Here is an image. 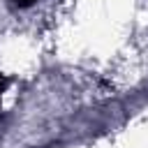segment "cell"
<instances>
[{
    "instance_id": "6da1fadb",
    "label": "cell",
    "mask_w": 148,
    "mask_h": 148,
    "mask_svg": "<svg viewBox=\"0 0 148 148\" xmlns=\"http://www.w3.org/2000/svg\"><path fill=\"white\" fill-rule=\"evenodd\" d=\"M37 0H14V5L18 7V9H28V7H32Z\"/></svg>"
},
{
    "instance_id": "7a4b0ae2",
    "label": "cell",
    "mask_w": 148,
    "mask_h": 148,
    "mask_svg": "<svg viewBox=\"0 0 148 148\" xmlns=\"http://www.w3.org/2000/svg\"><path fill=\"white\" fill-rule=\"evenodd\" d=\"M5 88H7V79H5V76H2V74H0V92H2V90H5Z\"/></svg>"
},
{
    "instance_id": "3957f363",
    "label": "cell",
    "mask_w": 148,
    "mask_h": 148,
    "mask_svg": "<svg viewBox=\"0 0 148 148\" xmlns=\"http://www.w3.org/2000/svg\"><path fill=\"white\" fill-rule=\"evenodd\" d=\"M0 120H2V116H0Z\"/></svg>"
}]
</instances>
